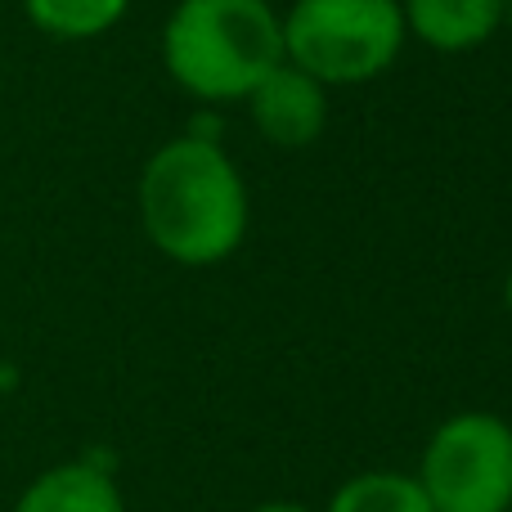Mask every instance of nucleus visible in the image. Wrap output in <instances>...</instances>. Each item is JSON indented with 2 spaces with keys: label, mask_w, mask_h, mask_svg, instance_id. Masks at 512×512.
I'll use <instances>...</instances> for the list:
<instances>
[{
  "label": "nucleus",
  "mask_w": 512,
  "mask_h": 512,
  "mask_svg": "<svg viewBox=\"0 0 512 512\" xmlns=\"http://www.w3.org/2000/svg\"><path fill=\"white\" fill-rule=\"evenodd\" d=\"M504 306H508V315H512V265H508V279H504Z\"/></svg>",
  "instance_id": "11"
},
{
  "label": "nucleus",
  "mask_w": 512,
  "mask_h": 512,
  "mask_svg": "<svg viewBox=\"0 0 512 512\" xmlns=\"http://www.w3.org/2000/svg\"><path fill=\"white\" fill-rule=\"evenodd\" d=\"M162 68L207 108L248 99L283 63V27L270 0H176L162 27Z\"/></svg>",
  "instance_id": "2"
},
{
  "label": "nucleus",
  "mask_w": 512,
  "mask_h": 512,
  "mask_svg": "<svg viewBox=\"0 0 512 512\" xmlns=\"http://www.w3.org/2000/svg\"><path fill=\"white\" fill-rule=\"evenodd\" d=\"M324 512H436L414 472H355L333 490Z\"/></svg>",
  "instance_id": "9"
},
{
  "label": "nucleus",
  "mask_w": 512,
  "mask_h": 512,
  "mask_svg": "<svg viewBox=\"0 0 512 512\" xmlns=\"http://www.w3.org/2000/svg\"><path fill=\"white\" fill-rule=\"evenodd\" d=\"M135 198L144 239L185 270L230 261L248 239L252 198L221 140L185 131L158 144L140 167Z\"/></svg>",
  "instance_id": "1"
},
{
  "label": "nucleus",
  "mask_w": 512,
  "mask_h": 512,
  "mask_svg": "<svg viewBox=\"0 0 512 512\" xmlns=\"http://www.w3.org/2000/svg\"><path fill=\"white\" fill-rule=\"evenodd\" d=\"M283 63L319 86H364L400 59L409 32L400 0H292L279 14Z\"/></svg>",
  "instance_id": "3"
},
{
  "label": "nucleus",
  "mask_w": 512,
  "mask_h": 512,
  "mask_svg": "<svg viewBox=\"0 0 512 512\" xmlns=\"http://www.w3.org/2000/svg\"><path fill=\"white\" fill-rule=\"evenodd\" d=\"M131 0H23L27 23L50 41H99L126 18Z\"/></svg>",
  "instance_id": "8"
},
{
  "label": "nucleus",
  "mask_w": 512,
  "mask_h": 512,
  "mask_svg": "<svg viewBox=\"0 0 512 512\" xmlns=\"http://www.w3.org/2000/svg\"><path fill=\"white\" fill-rule=\"evenodd\" d=\"M414 477L436 512H512V427L486 409L450 414Z\"/></svg>",
  "instance_id": "4"
},
{
  "label": "nucleus",
  "mask_w": 512,
  "mask_h": 512,
  "mask_svg": "<svg viewBox=\"0 0 512 512\" xmlns=\"http://www.w3.org/2000/svg\"><path fill=\"white\" fill-rule=\"evenodd\" d=\"M508 0H400L405 32L436 54H468L504 27Z\"/></svg>",
  "instance_id": "6"
},
{
  "label": "nucleus",
  "mask_w": 512,
  "mask_h": 512,
  "mask_svg": "<svg viewBox=\"0 0 512 512\" xmlns=\"http://www.w3.org/2000/svg\"><path fill=\"white\" fill-rule=\"evenodd\" d=\"M252 512H315L306 504H292V499H270V504H256Z\"/></svg>",
  "instance_id": "10"
},
{
  "label": "nucleus",
  "mask_w": 512,
  "mask_h": 512,
  "mask_svg": "<svg viewBox=\"0 0 512 512\" xmlns=\"http://www.w3.org/2000/svg\"><path fill=\"white\" fill-rule=\"evenodd\" d=\"M14 512H126V499L113 472L99 468L95 459H77L41 472L18 495Z\"/></svg>",
  "instance_id": "7"
},
{
  "label": "nucleus",
  "mask_w": 512,
  "mask_h": 512,
  "mask_svg": "<svg viewBox=\"0 0 512 512\" xmlns=\"http://www.w3.org/2000/svg\"><path fill=\"white\" fill-rule=\"evenodd\" d=\"M504 23H512V0H508V9H504Z\"/></svg>",
  "instance_id": "12"
},
{
  "label": "nucleus",
  "mask_w": 512,
  "mask_h": 512,
  "mask_svg": "<svg viewBox=\"0 0 512 512\" xmlns=\"http://www.w3.org/2000/svg\"><path fill=\"white\" fill-rule=\"evenodd\" d=\"M243 104L256 135L274 149H310L328 126V86L292 63H279Z\"/></svg>",
  "instance_id": "5"
}]
</instances>
